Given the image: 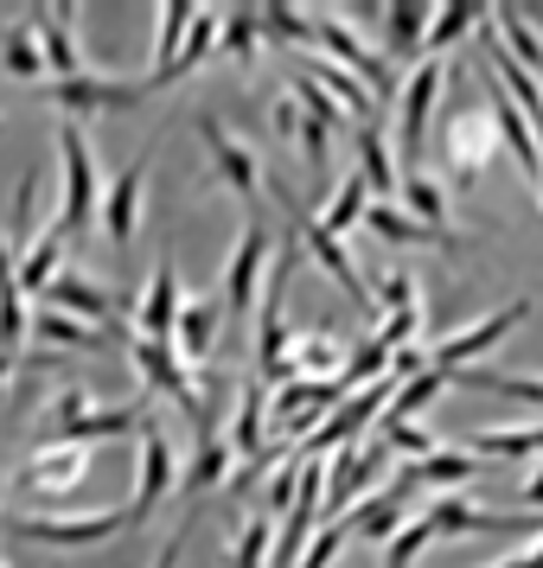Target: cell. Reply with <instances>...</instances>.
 <instances>
[{
  "label": "cell",
  "instance_id": "1f68e13d",
  "mask_svg": "<svg viewBox=\"0 0 543 568\" xmlns=\"http://www.w3.org/2000/svg\"><path fill=\"white\" fill-rule=\"evenodd\" d=\"M359 180L371 185V205H390L396 192V160L384 148V129H359Z\"/></svg>",
  "mask_w": 543,
  "mask_h": 568
},
{
  "label": "cell",
  "instance_id": "4316f807",
  "mask_svg": "<svg viewBox=\"0 0 543 568\" xmlns=\"http://www.w3.org/2000/svg\"><path fill=\"white\" fill-rule=\"evenodd\" d=\"M32 27H39V45H46V71H52V83L64 78H83V58L78 45H71V32H64V7H27Z\"/></svg>",
  "mask_w": 543,
  "mask_h": 568
},
{
  "label": "cell",
  "instance_id": "7402d4cb",
  "mask_svg": "<svg viewBox=\"0 0 543 568\" xmlns=\"http://www.w3.org/2000/svg\"><path fill=\"white\" fill-rule=\"evenodd\" d=\"M237 473V447L224 440V428H211V415L199 422V447H192V466H185V479L180 491H211V486H224Z\"/></svg>",
  "mask_w": 543,
  "mask_h": 568
},
{
  "label": "cell",
  "instance_id": "8fae6325",
  "mask_svg": "<svg viewBox=\"0 0 543 568\" xmlns=\"http://www.w3.org/2000/svg\"><path fill=\"white\" fill-rule=\"evenodd\" d=\"M154 148L160 141H148L141 154L115 173V185H109V199H103V231L115 250H129L134 243V224H141V192H148V166H154Z\"/></svg>",
  "mask_w": 543,
  "mask_h": 568
},
{
  "label": "cell",
  "instance_id": "bcb514c9",
  "mask_svg": "<svg viewBox=\"0 0 543 568\" xmlns=\"http://www.w3.org/2000/svg\"><path fill=\"white\" fill-rule=\"evenodd\" d=\"M269 542H275V524L269 517H250L243 524V537H237V549H231V562L237 568H269L275 556H269Z\"/></svg>",
  "mask_w": 543,
  "mask_h": 568
},
{
  "label": "cell",
  "instance_id": "74e56055",
  "mask_svg": "<svg viewBox=\"0 0 543 568\" xmlns=\"http://www.w3.org/2000/svg\"><path fill=\"white\" fill-rule=\"evenodd\" d=\"M371 301H378V326L384 320H403V313H422V294H415V275H390V268H371Z\"/></svg>",
  "mask_w": 543,
  "mask_h": 568
},
{
  "label": "cell",
  "instance_id": "8d00e7d4",
  "mask_svg": "<svg viewBox=\"0 0 543 568\" xmlns=\"http://www.w3.org/2000/svg\"><path fill=\"white\" fill-rule=\"evenodd\" d=\"M403 205H410L415 224H429V231L454 236V231H448V192H441L429 173H403ZM454 243H461V236H454Z\"/></svg>",
  "mask_w": 543,
  "mask_h": 568
},
{
  "label": "cell",
  "instance_id": "7c38bea8",
  "mask_svg": "<svg viewBox=\"0 0 543 568\" xmlns=\"http://www.w3.org/2000/svg\"><path fill=\"white\" fill-rule=\"evenodd\" d=\"M294 224H301V250H308V256L320 262V268H326V275H333L339 287H345V301H352V307H359L364 320H378L371 282L359 275V262L345 256V243H339V236H326V224H320V217H294Z\"/></svg>",
  "mask_w": 543,
  "mask_h": 568
},
{
  "label": "cell",
  "instance_id": "f35d334b",
  "mask_svg": "<svg viewBox=\"0 0 543 568\" xmlns=\"http://www.w3.org/2000/svg\"><path fill=\"white\" fill-rule=\"evenodd\" d=\"M384 20H390V52L415 58V45H422V39H429V27H435V7H422V0H396Z\"/></svg>",
  "mask_w": 543,
  "mask_h": 568
},
{
  "label": "cell",
  "instance_id": "f1b7e54d",
  "mask_svg": "<svg viewBox=\"0 0 543 568\" xmlns=\"http://www.w3.org/2000/svg\"><path fill=\"white\" fill-rule=\"evenodd\" d=\"M415 486H441V491H461L480 479V460L473 454H454V447H441V454H429V460H410L403 466Z\"/></svg>",
  "mask_w": 543,
  "mask_h": 568
},
{
  "label": "cell",
  "instance_id": "816d5d0a",
  "mask_svg": "<svg viewBox=\"0 0 543 568\" xmlns=\"http://www.w3.org/2000/svg\"><path fill=\"white\" fill-rule=\"evenodd\" d=\"M180 549H185V530H173V537L160 542V556H154V568H180Z\"/></svg>",
  "mask_w": 543,
  "mask_h": 568
},
{
  "label": "cell",
  "instance_id": "d6986e66",
  "mask_svg": "<svg viewBox=\"0 0 543 568\" xmlns=\"http://www.w3.org/2000/svg\"><path fill=\"white\" fill-rule=\"evenodd\" d=\"M378 466H384V447H333L326 454V511H345L352 498H364V486L378 479Z\"/></svg>",
  "mask_w": 543,
  "mask_h": 568
},
{
  "label": "cell",
  "instance_id": "484cf974",
  "mask_svg": "<svg viewBox=\"0 0 543 568\" xmlns=\"http://www.w3.org/2000/svg\"><path fill=\"white\" fill-rule=\"evenodd\" d=\"M0 71L7 78H20V83H52V71H46V45H39V27H32V13L27 20H13V27L0 32Z\"/></svg>",
  "mask_w": 543,
  "mask_h": 568
},
{
  "label": "cell",
  "instance_id": "ffe728a7",
  "mask_svg": "<svg viewBox=\"0 0 543 568\" xmlns=\"http://www.w3.org/2000/svg\"><path fill=\"white\" fill-rule=\"evenodd\" d=\"M269 389L262 384H250L243 396H237V415H231V428H224V440L237 447V460L243 466H262L269 460Z\"/></svg>",
  "mask_w": 543,
  "mask_h": 568
},
{
  "label": "cell",
  "instance_id": "db71d44e",
  "mask_svg": "<svg viewBox=\"0 0 543 568\" xmlns=\"http://www.w3.org/2000/svg\"><path fill=\"white\" fill-rule=\"evenodd\" d=\"M537 205H543V185H537Z\"/></svg>",
  "mask_w": 543,
  "mask_h": 568
},
{
  "label": "cell",
  "instance_id": "7dc6e473",
  "mask_svg": "<svg viewBox=\"0 0 543 568\" xmlns=\"http://www.w3.org/2000/svg\"><path fill=\"white\" fill-rule=\"evenodd\" d=\"M301 122H308V115H301V97H294V90H288V97H275V109H269V129L282 134V141H294V134H301Z\"/></svg>",
  "mask_w": 543,
  "mask_h": 568
},
{
  "label": "cell",
  "instance_id": "2e32d148",
  "mask_svg": "<svg viewBox=\"0 0 543 568\" xmlns=\"http://www.w3.org/2000/svg\"><path fill=\"white\" fill-rule=\"evenodd\" d=\"M185 313V294H180V268H173V250H160L154 275H148V294H141V338H160L173 345V326Z\"/></svg>",
  "mask_w": 543,
  "mask_h": 568
},
{
  "label": "cell",
  "instance_id": "f907efd6",
  "mask_svg": "<svg viewBox=\"0 0 543 568\" xmlns=\"http://www.w3.org/2000/svg\"><path fill=\"white\" fill-rule=\"evenodd\" d=\"M32 192H39V173L20 180V199H13V217H20V224H32Z\"/></svg>",
  "mask_w": 543,
  "mask_h": 568
},
{
  "label": "cell",
  "instance_id": "ee69618b",
  "mask_svg": "<svg viewBox=\"0 0 543 568\" xmlns=\"http://www.w3.org/2000/svg\"><path fill=\"white\" fill-rule=\"evenodd\" d=\"M262 32H269V39H288V45H308L313 39V13L288 7V0H269V7H262Z\"/></svg>",
  "mask_w": 543,
  "mask_h": 568
},
{
  "label": "cell",
  "instance_id": "4dcf8cb0",
  "mask_svg": "<svg viewBox=\"0 0 543 568\" xmlns=\"http://www.w3.org/2000/svg\"><path fill=\"white\" fill-rule=\"evenodd\" d=\"M492 27H499V45L531 71V78H543V39L531 32V20H524V7H492Z\"/></svg>",
  "mask_w": 543,
  "mask_h": 568
},
{
  "label": "cell",
  "instance_id": "30bf717a",
  "mask_svg": "<svg viewBox=\"0 0 543 568\" xmlns=\"http://www.w3.org/2000/svg\"><path fill=\"white\" fill-rule=\"evenodd\" d=\"M262 282H269V231L250 224V231L237 236L231 268H224V307H231L237 320H250L257 301H262Z\"/></svg>",
  "mask_w": 543,
  "mask_h": 568
},
{
  "label": "cell",
  "instance_id": "ac0fdd59",
  "mask_svg": "<svg viewBox=\"0 0 543 568\" xmlns=\"http://www.w3.org/2000/svg\"><path fill=\"white\" fill-rule=\"evenodd\" d=\"M441 97V64H415L410 90H403V122H396V141H403V160L410 173H422V134H429V109Z\"/></svg>",
  "mask_w": 543,
  "mask_h": 568
},
{
  "label": "cell",
  "instance_id": "e575fe53",
  "mask_svg": "<svg viewBox=\"0 0 543 568\" xmlns=\"http://www.w3.org/2000/svg\"><path fill=\"white\" fill-rule=\"evenodd\" d=\"M32 338H39V345H64V352H97V345H103L97 326H83V320H71V313H58V307L32 313Z\"/></svg>",
  "mask_w": 543,
  "mask_h": 568
},
{
  "label": "cell",
  "instance_id": "277c9868",
  "mask_svg": "<svg viewBox=\"0 0 543 568\" xmlns=\"http://www.w3.org/2000/svg\"><path fill=\"white\" fill-rule=\"evenodd\" d=\"M141 435V460H134V498H129V517H154L160 498L167 491H180V460H173V440H167V428H160L154 415L134 428Z\"/></svg>",
  "mask_w": 543,
  "mask_h": 568
},
{
  "label": "cell",
  "instance_id": "d590c367",
  "mask_svg": "<svg viewBox=\"0 0 543 568\" xmlns=\"http://www.w3.org/2000/svg\"><path fill=\"white\" fill-rule=\"evenodd\" d=\"M364 211H371V185H364L359 173H345V185L333 192V205L320 211V224H326V236H339V243H345V236L364 224Z\"/></svg>",
  "mask_w": 543,
  "mask_h": 568
},
{
  "label": "cell",
  "instance_id": "3957f363",
  "mask_svg": "<svg viewBox=\"0 0 543 568\" xmlns=\"http://www.w3.org/2000/svg\"><path fill=\"white\" fill-rule=\"evenodd\" d=\"M499 122H492V109H461V115H448V129H441V154L454 166V185H473L486 173L492 160H499Z\"/></svg>",
  "mask_w": 543,
  "mask_h": 568
},
{
  "label": "cell",
  "instance_id": "5b68a950",
  "mask_svg": "<svg viewBox=\"0 0 543 568\" xmlns=\"http://www.w3.org/2000/svg\"><path fill=\"white\" fill-rule=\"evenodd\" d=\"M141 422H148V415H141V403H122V409H90V403H83V389H58L52 435H46V440L90 447V440H109V435H122V428H141Z\"/></svg>",
  "mask_w": 543,
  "mask_h": 568
},
{
  "label": "cell",
  "instance_id": "8992f818",
  "mask_svg": "<svg viewBox=\"0 0 543 568\" xmlns=\"http://www.w3.org/2000/svg\"><path fill=\"white\" fill-rule=\"evenodd\" d=\"M46 103H58L64 115H115V109L148 103V90L129 78H109V71H83V78L46 83Z\"/></svg>",
  "mask_w": 543,
  "mask_h": 568
},
{
  "label": "cell",
  "instance_id": "7a4b0ae2",
  "mask_svg": "<svg viewBox=\"0 0 543 568\" xmlns=\"http://www.w3.org/2000/svg\"><path fill=\"white\" fill-rule=\"evenodd\" d=\"M129 358H134V371H141V389H154V396H173L192 422H205V396H199V384L185 377L192 364L173 352V345H160V338H141V333H129Z\"/></svg>",
  "mask_w": 543,
  "mask_h": 568
},
{
  "label": "cell",
  "instance_id": "6da1fadb",
  "mask_svg": "<svg viewBox=\"0 0 543 568\" xmlns=\"http://www.w3.org/2000/svg\"><path fill=\"white\" fill-rule=\"evenodd\" d=\"M58 154H64V211H58V236L78 243L90 231V205H97V154L83 141L78 122H58Z\"/></svg>",
  "mask_w": 543,
  "mask_h": 568
},
{
  "label": "cell",
  "instance_id": "e0dca14e",
  "mask_svg": "<svg viewBox=\"0 0 543 568\" xmlns=\"http://www.w3.org/2000/svg\"><path fill=\"white\" fill-rule=\"evenodd\" d=\"M154 20H160V27H154V78H141V90H148V97L173 83V71H180V52H185V39H192V20H199V7H192V0H167V7H160Z\"/></svg>",
  "mask_w": 543,
  "mask_h": 568
},
{
  "label": "cell",
  "instance_id": "52a82bcc",
  "mask_svg": "<svg viewBox=\"0 0 543 568\" xmlns=\"http://www.w3.org/2000/svg\"><path fill=\"white\" fill-rule=\"evenodd\" d=\"M313 39H320V58H333L339 71H352V78L378 97V103H390V71H384V58L371 52V45H359V32L345 27V20H333V13H313Z\"/></svg>",
  "mask_w": 543,
  "mask_h": 568
},
{
  "label": "cell",
  "instance_id": "b9f144b4",
  "mask_svg": "<svg viewBox=\"0 0 543 568\" xmlns=\"http://www.w3.org/2000/svg\"><path fill=\"white\" fill-rule=\"evenodd\" d=\"M454 384V377H448V371H441V364H429V371H422V377H410V384L396 389V403H390L384 415H396V422H415V409H429V403H435L441 389Z\"/></svg>",
  "mask_w": 543,
  "mask_h": 568
},
{
  "label": "cell",
  "instance_id": "603a6c76",
  "mask_svg": "<svg viewBox=\"0 0 543 568\" xmlns=\"http://www.w3.org/2000/svg\"><path fill=\"white\" fill-rule=\"evenodd\" d=\"M218 320H224V301H211V294H192L180 313V326H173V352L185 364H205L211 345H218Z\"/></svg>",
  "mask_w": 543,
  "mask_h": 568
},
{
  "label": "cell",
  "instance_id": "7bdbcfd3",
  "mask_svg": "<svg viewBox=\"0 0 543 568\" xmlns=\"http://www.w3.org/2000/svg\"><path fill=\"white\" fill-rule=\"evenodd\" d=\"M441 530H435V517L429 511H415L410 524H403V530H396V537L384 542V568H410L415 556H422V549H429V542H435Z\"/></svg>",
  "mask_w": 543,
  "mask_h": 568
},
{
  "label": "cell",
  "instance_id": "cb8c5ba5",
  "mask_svg": "<svg viewBox=\"0 0 543 568\" xmlns=\"http://www.w3.org/2000/svg\"><path fill=\"white\" fill-rule=\"evenodd\" d=\"M46 307L71 313V320H83V326H90V320H97V326H115V301H109V294H103L97 282H83L78 268H64V275L52 282V294H46Z\"/></svg>",
  "mask_w": 543,
  "mask_h": 568
},
{
  "label": "cell",
  "instance_id": "4fadbf2b",
  "mask_svg": "<svg viewBox=\"0 0 543 568\" xmlns=\"http://www.w3.org/2000/svg\"><path fill=\"white\" fill-rule=\"evenodd\" d=\"M294 97H301V115H308V122H301V154H308L313 173H326V166H333V134L345 129V109H339L313 78H294Z\"/></svg>",
  "mask_w": 543,
  "mask_h": 568
},
{
  "label": "cell",
  "instance_id": "44dd1931",
  "mask_svg": "<svg viewBox=\"0 0 543 568\" xmlns=\"http://www.w3.org/2000/svg\"><path fill=\"white\" fill-rule=\"evenodd\" d=\"M410 491H415V479L410 473H396L378 498H364L359 511L345 517V530H359V537H371L378 549H384V542L396 537V517H403V505H410Z\"/></svg>",
  "mask_w": 543,
  "mask_h": 568
},
{
  "label": "cell",
  "instance_id": "d6a6232c",
  "mask_svg": "<svg viewBox=\"0 0 543 568\" xmlns=\"http://www.w3.org/2000/svg\"><path fill=\"white\" fill-rule=\"evenodd\" d=\"M454 384L466 389H492V396H512V403H531L543 409V377H517V371H480V364H466V371H448Z\"/></svg>",
  "mask_w": 543,
  "mask_h": 568
},
{
  "label": "cell",
  "instance_id": "ab89813d",
  "mask_svg": "<svg viewBox=\"0 0 543 568\" xmlns=\"http://www.w3.org/2000/svg\"><path fill=\"white\" fill-rule=\"evenodd\" d=\"M486 13H492V7H473V0L435 7V27H429V45H435V52H448V45H461L466 32H480V27H486Z\"/></svg>",
  "mask_w": 543,
  "mask_h": 568
},
{
  "label": "cell",
  "instance_id": "f6af8a7d",
  "mask_svg": "<svg viewBox=\"0 0 543 568\" xmlns=\"http://www.w3.org/2000/svg\"><path fill=\"white\" fill-rule=\"evenodd\" d=\"M378 428H384V447H396V454H410V460H429V454H441V440L429 435L422 422H396V415H384Z\"/></svg>",
  "mask_w": 543,
  "mask_h": 568
},
{
  "label": "cell",
  "instance_id": "83f0119b",
  "mask_svg": "<svg viewBox=\"0 0 543 568\" xmlns=\"http://www.w3.org/2000/svg\"><path fill=\"white\" fill-rule=\"evenodd\" d=\"M364 231L378 236V243H422V250H461L454 236H441V231H429V224H415L403 205H371L364 211Z\"/></svg>",
  "mask_w": 543,
  "mask_h": 568
},
{
  "label": "cell",
  "instance_id": "f5cc1de1",
  "mask_svg": "<svg viewBox=\"0 0 543 568\" xmlns=\"http://www.w3.org/2000/svg\"><path fill=\"white\" fill-rule=\"evenodd\" d=\"M524 13H531V27H543V7H524Z\"/></svg>",
  "mask_w": 543,
  "mask_h": 568
},
{
  "label": "cell",
  "instance_id": "11a10c76",
  "mask_svg": "<svg viewBox=\"0 0 543 568\" xmlns=\"http://www.w3.org/2000/svg\"><path fill=\"white\" fill-rule=\"evenodd\" d=\"M0 568H7V562H0Z\"/></svg>",
  "mask_w": 543,
  "mask_h": 568
},
{
  "label": "cell",
  "instance_id": "f546056e",
  "mask_svg": "<svg viewBox=\"0 0 543 568\" xmlns=\"http://www.w3.org/2000/svg\"><path fill=\"white\" fill-rule=\"evenodd\" d=\"M58 262H64V236H58V224H52L32 250H20V294H52V282L64 275Z\"/></svg>",
  "mask_w": 543,
  "mask_h": 568
},
{
  "label": "cell",
  "instance_id": "ba28073f",
  "mask_svg": "<svg viewBox=\"0 0 543 568\" xmlns=\"http://www.w3.org/2000/svg\"><path fill=\"white\" fill-rule=\"evenodd\" d=\"M192 129H199V141H205L211 173L231 185L243 205H257V192H262V166H257V154H250V148H243V141H237L231 129H224V115H211V109H205V115H192Z\"/></svg>",
  "mask_w": 543,
  "mask_h": 568
},
{
  "label": "cell",
  "instance_id": "9a60e30c",
  "mask_svg": "<svg viewBox=\"0 0 543 568\" xmlns=\"http://www.w3.org/2000/svg\"><path fill=\"white\" fill-rule=\"evenodd\" d=\"M78 479H90V447H71V440H39L20 466V486L32 491H78Z\"/></svg>",
  "mask_w": 543,
  "mask_h": 568
},
{
  "label": "cell",
  "instance_id": "836d02e7",
  "mask_svg": "<svg viewBox=\"0 0 543 568\" xmlns=\"http://www.w3.org/2000/svg\"><path fill=\"white\" fill-rule=\"evenodd\" d=\"M473 447L486 460H543V422H531V428H473Z\"/></svg>",
  "mask_w": 543,
  "mask_h": 568
},
{
  "label": "cell",
  "instance_id": "d4e9b609",
  "mask_svg": "<svg viewBox=\"0 0 543 568\" xmlns=\"http://www.w3.org/2000/svg\"><path fill=\"white\" fill-rule=\"evenodd\" d=\"M345 345H339L333 333H294V352H288V371L294 377H313V384H333V377H345Z\"/></svg>",
  "mask_w": 543,
  "mask_h": 568
},
{
  "label": "cell",
  "instance_id": "9c48e42d",
  "mask_svg": "<svg viewBox=\"0 0 543 568\" xmlns=\"http://www.w3.org/2000/svg\"><path fill=\"white\" fill-rule=\"evenodd\" d=\"M134 517L129 505H115V511H97V517H46V511H32V517H13V530L32 542H46V549H83V542H109V537H122Z\"/></svg>",
  "mask_w": 543,
  "mask_h": 568
},
{
  "label": "cell",
  "instance_id": "60d3db41",
  "mask_svg": "<svg viewBox=\"0 0 543 568\" xmlns=\"http://www.w3.org/2000/svg\"><path fill=\"white\" fill-rule=\"evenodd\" d=\"M257 39H262V7H224V58L250 71Z\"/></svg>",
  "mask_w": 543,
  "mask_h": 568
},
{
  "label": "cell",
  "instance_id": "c3c4849f",
  "mask_svg": "<svg viewBox=\"0 0 543 568\" xmlns=\"http://www.w3.org/2000/svg\"><path fill=\"white\" fill-rule=\"evenodd\" d=\"M339 537H345V530H333V524H326V530H320V537L308 542V556H301V568H333V556H339Z\"/></svg>",
  "mask_w": 543,
  "mask_h": 568
},
{
  "label": "cell",
  "instance_id": "5bb4252c",
  "mask_svg": "<svg viewBox=\"0 0 543 568\" xmlns=\"http://www.w3.org/2000/svg\"><path fill=\"white\" fill-rule=\"evenodd\" d=\"M524 313H531V301H505L499 313H486V320H473L466 333H448V338H435V364H441V371H466V364L480 358L486 345H499V338L512 333V326L524 320Z\"/></svg>",
  "mask_w": 543,
  "mask_h": 568
},
{
  "label": "cell",
  "instance_id": "681fc988",
  "mask_svg": "<svg viewBox=\"0 0 543 568\" xmlns=\"http://www.w3.org/2000/svg\"><path fill=\"white\" fill-rule=\"evenodd\" d=\"M517 498H524V511H537V517H543V460L531 466V479L517 486Z\"/></svg>",
  "mask_w": 543,
  "mask_h": 568
}]
</instances>
